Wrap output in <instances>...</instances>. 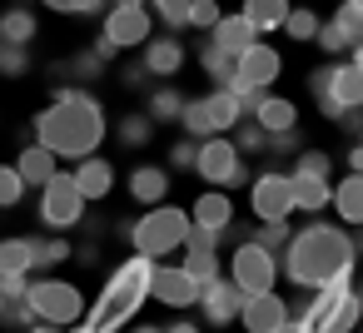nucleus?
<instances>
[{"mask_svg": "<svg viewBox=\"0 0 363 333\" xmlns=\"http://www.w3.org/2000/svg\"><path fill=\"white\" fill-rule=\"evenodd\" d=\"M100 140H105V110H100V100H90L85 90L60 85L55 105L35 115V145H45L50 154L85 159V154L100 149Z\"/></svg>", "mask_w": 363, "mask_h": 333, "instance_id": "obj_1", "label": "nucleus"}, {"mask_svg": "<svg viewBox=\"0 0 363 333\" xmlns=\"http://www.w3.org/2000/svg\"><path fill=\"white\" fill-rule=\"evenodd\" d=\"M284 269L298 288H323L343 283L353 269V239L333 224H308L303 234H289L284 244Z\"/></svg>", "mask_w": 363, "mask_h": 333, "instance_id": "obj_2", "label": "nucleus"}, {"mask_svg": "<svg viewBox=\"0 0 363 333\" xmlns=\"http://www.w3.org/2000/svg\"><path fill=\"white\" fill-rule=\"evenodd\" d=\"M150 269H155V259L135 254V259H125V264L110 273V283H105V293H100V303H95V313H90V333H110L120 318H130V313L140 308V298H145V288H150Z\"/></svg>", "mask_w": 363, "mask_h": 333, "instance_id": "obj_3", "label": "nucleus"}, {"mask_svg": "<svg viewBox=\"0 0 363 333\" xmlns=\"http://www.w3.org/2000/svg\"><path fill=\"white\" fill-rule=\"evenodd\" d=\"M184 234H189V214L174 209V204H150V214L130 224V244H135V254H145V259L174 254V249L184 244Z\"/></svg>", "mask_w": 363, "mask_h": 333, "instance_id": "obj_4", "label": "nucleus"}, {"mask_svg": "<svg viewBox=\"0 0 363 333\" xmlns=\"http://www.w3.org/2000/svg\"><path fill=\"white\" fill-rule=\"evenodd\" d=\"M308 90L318 100L323 115H343V110H363V65L343 60V65H328V70H313L308 75Z\"/></svg>", "mask_w": 363, "mask_h": 333, "instance_id": "obj_5", "label": "nucleus"}, {"mask_svg": "<svg viewBox=\"0 0 363 333\" xmlns=\"http://www.w3.org/2000/svg\"><path fill=\"white\" fill-rule=\"evenodd\" d=\"M26 308L35 313V323L70 328V323H80L85 298H80V288H75V283H60V278H35V283H26Z\"/></svg>", "mask_w": 363, "mask_h": 333, "instance_id": "obj_6", "label": "nucleus"}, {"mask_svg": "<svg viewBox=\"0 0 363 333\" xmlns=\"http://www.w3.org/2000/svg\"><path fill=\"white\" fill-rule=\"evenodd\" d=\"M80 214H85V194L75 189L70 174L55 169V174L40 184V224H50V229H70V224H80Z\"/></svg>", "mask_w": 363, "mask_h": 333, "instance_id": "obj_7", "label": "nucleus"}, {"mask_svg": "<svg viewBox=\"0 0 363 333\" xmlns=\"http://www.w3.org/2000/svg\"><path fill=\"white\" fill-rule=\"evenodd\" d=\"M229 278L239 283V293H264V288H274V278H279V259L264 254L254 239H244V244L234 249V259H229Z\"/></svg>", "mask_w": 363, "mask_h": 333, "instance_id": "obj_8", "label": "nucleus"}, {"mask_svg": "<svg viewBox=\"0 0 363 333\" xmlns=\"http://www.w3.org/2000/svg\"><path fill=\"white\" fill-rule=\"evenodd\" d=\"M194 174H204L209 184H239L244 179V159H239L234 140H219V135L199 140L194 145Z\"/></svg>", "mask_w": 363, "mask_h": 333, "instance_id": "obj_9", "label": "nucleus"}, {"mask_svg": "<svg viewBox=\"0 0 363 333\" xmlns=\"http://www.w3.org/2000/svg\"><path fill=\"white\" fill-rule=\"evenodd\" d=\"M115 50H130V45H145L150 40V11L145 0H115V11L105 16V35Z\"/></svg>", "mask_w": 363, "mask_h": 333, "instance_id": "obj_10", "label": "nucleus"}, {"mask_svg": "<svg viewBox=\"0 0 363 333\" xmlns=\"http://www.w3.org/2000/svg\"><path fill=\"white\" fill-rule=\"evenodd\" d=\"M179 249H184V264H179V269H184L194 283H204V278L219 273V234H214V229H194V224H189V234H184Z\"/></svg>", "mask_w": 363, "mask_h": 333, "instance_id": "obj_11", "label": "nucleus"}, {"mask_svg": "<svg viewBox=\"0 0 363 333\" xmlns=\"http://www.w3.org/2000/svg\"><path fill=\"white\" fill-rule=\"evenodd\" d=\"M145 293H155L160 303H169V308H189L194 298H199V283L179 269V264H155L150 269V288Z\"/></svg>", "mask_w": 363, "mask_h": 333, "instance_id": "obj_12", "label": "nucleus"}, {"mask_svg": "<svg viewBox=\"0 0 363 333\" xmlns=\"http://www.w3.org/2000/svg\"><path fill=\"white\" fill-rule=\"evenodd\" d=\"M194 303H204V318L214 323V328H224V323H234L239 318V303H244V293H239V283L234 278H204L199 283V298Z\"/></svg>", "mask_w": 363, "mask_h": 333, "instance_id": "obj_13", "label": "nucleus"}, {"mask_svg": "<svg viewBox=\"0 0 363 333\" xmlns=\"http://www.w3.org/2000/svg\"><path fill=\"white\" fill-rule=\"evenodd\" d=\"M259 219H289L294 214V194H289V174H259L254 194H249Z\"/></svg>", "mask_w": 363, "mask_h": 333, "instance_id": "obj_14", "label": "nucleus"}, {"mask_svg": "<svg viewBox=\"0 0 363 333\" xmlns=\"http://www.w3.org/2000/svg\"><path fill=\"white\" fill-rule=\"evenodd\" d=\"M239 318H244V328H249V333H274V328L289 318V308H284V298H279L274 288H264V293H244Z\"/></svg>", "mask_w": 363, "mask_h": 333, "instance_id": "obj_15", "label": "nucleus"}, {"mask_svg": "<svg viewBox=\"0 0 363 333\" xmlns=\"http://www.w3.org/2000/svg\"><path fill=\"white\" fill-rule=\"evenodd\" d=\"M234 80H244V85H259V90H269V80H279V55L269 50V45H244L239 55H234Z\"/></svg>", "mask_w": 363, "mask_h": 333, "instance_id": "obj_16", "label": "nucleus"}, {"mask_svg": "<svg viewBox=\"0 0 363 333\" xmlns=\"http://www.w3.org/2000/svg\"><path fill=\"white\" fill-rule=\"evenodd\" d=\"M70 179H75V189H80L85 199H105V194L115 189V169H110V159H95V154H85L80 169H75Z\"/></svg>", "mask_w": 363, "mask_h": 333, "instance_id": "obj_17", "label": "nucleus"}, {"mask_svg": "<svg viewBox=\"0 0 363 333\" xmlns=\"http://www.w3.org/2000/svg\"><path fill=\"white\" fill-rule=\"evenodd\" d=\"M229 219H234V204H229L219 189H209V194H199V199H194V214H189V224H194V229H214V234H224V229H229Z\"/></svg>", "mask_w": 363, "mask_h": 333, "instance_id": "obj_18", "label": "nucleus"}, {"mask_svg": "<svg viewBox=\"0 0 363 333\" xmlns=\"http://www.w3.org/2000/svg\"><path fill=\"white\" fill-rule=\"evenodd\" d=\"M254 35H259V30H254L244 16H219V21L209 26V40H214L219 50H229V55H239L244 45H254Z\"/></svg>", "mask_w": 363, "mask_h": 333, "instance_id": "obj_19", "label": "nucleus"}, {"mask_svg": "<svg viewBox=\"0 0 363 333\" xmlns=\"http://www.w3.org/2000/svg\"><path fill=\"white\" fill-rule=\"evenodd\" d=\"M254 125H259L264 135H284V130H294V125H298V110H294L289 100L264 95V100L254 105Z\"/></svg>", "mask_w": 363, "mask_h": 333, "instance_id": "obj_20", "label": "nucleus"}, {"mask_svg": "<svg viewBox=\"0 0 363 333\" xmlns=\"http://www.w3.org/2000/svg\"><path fill=\"white\" fill-rule=\"evenodd\" d=\"M140 65H145L150 75H174V70L184 65V45L169 40V35H164V40H145V60H140Z\"/></svg>", "mask_w": 363, "mask_h": 333, "instance_id": "obj_21", "label": "nucleus"}, {"mask_svg": "<svg viewBox=\"0 0 363 333\" xmlns=\"http://www.w3.org/2000/svg\"><path fill=\"white\" fill-rule=\"evenodd\" d=\"M130 194H135L140 204H160V199L169 194V169H160V164H140V169L130 174Z\"/></svg>", "mask_w": 363, "mask_h": 333, "instance_id": "obj_22", "label": "nucleus"}, {"mask_svg": "<svg viewBox=\"0 0 363 333\" xmlns=\"http://www.w3.org/2000/svg\"><path fill=\"white\" fill-rule=\"evenodd\" d=\"M289 194H294V209H308V214H318V209L328 204L333 184H328V179H313V174H289Z\"/></svg>", "mask_w": 363, "mask_h": 333, "instance_id": "obj_23", "label": "nucleus"}, {"mask_svg": "<svg viewBox=\"0 0 363 333\" xmlns=\"http://www.w3.org/2000/svg\"><path fill=\"white\" fill-rule=\"evenodd\" d=\"M204 115H209V130H214V135L244 120V115H239V100H234V95H229L224 85H214V90L204 95Z\"/></svg>", "mask_w": 363, "mask_h": 333, "instance_id": "obj_24", "label": "nucleus"}, {"mask_svg": "<svg viewBox=\"0 0 363 333\" xmlns=\"http://www.w3.org/2000/svg\"><path fill=\"white\" fill-rule=\"evenodd\" d=\"M16 174H21V184H35V189H40V184L55 174V154H50L45 145H30V149L16 159Z\"/></svg>", "mask_w": 363, "mask_h": 333, "instance_id": "obj_25", "label": "nucleus"}, {"mask_svg": "<svg viewBox=\"0 0 363 333\" xmlns=\"http://www.w3.org/2000/svg\"><path fill=\"white\" fill-rule=\"evenodd\" d=\"M30 40H35V11L16 6L0 16V45H30Z\"/></svg>", "mask_w": 363, "mask_h": 333, "instance_id": "obj_26", "label": "nucleus"}, {"mask_svg": "<svg viewBox=\"0 0 363 333\" xmlns=\"http://www.w3.org/2000/svg\"><path fill=\"white\" fill-rule=\"evenodd\" d=\"M328 204H333L348 224H358V219H363V174H348V179L328 194Z\"/></svg>", "mask_w": 363, "mask_h": 333, "instance_id": "obj_27", "label": "nucleus"}, {"mask_svg": "<svg viewBox=\"0 0 363 333\" xmlns=\"http://www.w3.org/2000/svg\"><path fill=\"white\" fill-rule=\"evenodd\" d=\"M289 16V0H244V21L254 30H279Z\"/></svg>", "mask_w": 363, "mask_h": 333, "instance_id": "obj_28", "label": "nucleus"}, {"mask_svg": "<svg viewBox=\"0 0 363 333\" xmlns=\"http://www.w3.org/2000/svg\"><path fill=\"white\" fill-rule=\"evenodd\" d=\"M313 40H318V45L328 50V55H348L353 45H363V40H358L353 30H343L338 21H318V30H313Z\"/></svg>", "mask_w": 363, "mask_h": 333, "instance_id": "obj_29", "label": "nucleus"}, {"mask_svg": "<svg viewBox=\"0 0 363 333\" xmlns=\"http://www.w3.org/2000/svg\"><path fill=\"white\" fill-rule=\"evenodd\" d=\"M358 313H363V303H358V293H348V288H343V298L333 303V313H328V323H323V333H353V328H358Z\"/></svg>", "mask_w": 363, "mask_h": 333, "instance_id": "obj_30", "label": "nucleus"}, {"mask_svg": "<svg viewBox=\"0 0 363 333\" xmlns=\"http://www.w3.org/2000/svg\"><path fill=\"white\" fill-rule=\"evenodd\" d=\"M75 249L65 239H30V269H50V264H65Z\"/></svg>", "mask_w": 363, "mask_h": 333, "instance_id": "obj_31", "label": "nucleus"}, {"mask_svg": "<svg viewBox=\"0 0 363 333\" xmlns=\"http://www.w3.org/2000/svg\"><path fill=\"white\" fill-rule=\"evenodd\" d=\"M0 273H30V239H0Z\"/></svg>", "mask_w": 363, "mask_h": 333, "instance_id": "obj_32", "label": "nucleus"}, {"mask_svg": "<svg viewBox=\"0 0 363 333\" xmlns=\"http://www.w3.org/2000/svg\"><path fill=\"white\" fill-rule=\"evenodd\" d=\"M199 65H204V70H209V80H219V85L234 75V55H229V50H219L214 40H204V45H199Z\"/></svg>", "mask_w": 363, "mask_h": 333, "instance_id": "obj_33", "label": "nucleus"}, {"mask_svg": "<svg viewBox=\"0 0 363 333\" xmlns=\"http://www.w3.org/2000/svg\"><path fill=\"white\" fill-rule=\"evenodd\" d=\"M179 105H184V95L179 90H169V85H160V90H150V120L160 125V120H179Z\"/></svg>", "mask_w": 363, "mask_h": 333, "instance_id": "obj_34", "label": "nucleus"}, {"mask_svg": "<svg viewBox=\"0 0 363 333\" xmlns=\"http://www.w3.org/2000/svg\"><path fill=\"white\" fill-rule=\"evenodd\" d=\"M150 140H155V120H150V115H125V120H120V145L145 149Z\"/></svg>", "mask_w": 363, "mask_h": 333, "instance_id": "obj_35", "label": "nucleus"}, {"mask_svg": "<svg viewBox=\"0 0 363 333\" xmlns=\"http://www.w3.org/2000/svg\"><path fill=\"white\" fill-rule=\"evenodd\" d=\"M179 125H184L189 140H209V135H214V130H209V115H204V100H184V105H179Z\"/></svg>", "mask_w": 363, "mask_h": 333, "instance_id": "obj_36", "label": "nucleus"}, {"mask_svg": "<svg viewBox=\"0 0 363 333\" xmlns=\"http://www.w3.org/2000/svg\"><path fill=\"white\" fill-rule=\"evenodd\" d=\"M249 239H254L264 254H274V259H279V254H284V244H289V219H264V229H259V234H249Z\"/></svg>", "mask_w": 363, "mask_h": 333, "instance_id": "obj_37", "label": "nucleus"}, {"mask_svg": "<svg viewBox=\"0 0 363 333\" xmlns=\"http://www.w3.org/2000/svg\"><path fill=\"white\" fill-rule=\"evenodd\" d=\"M26 70H30V45H0V75L21 80Z\"/></svg>", "mask_w": 363, "mask_h": 333, "instance_id": "obj_38", "label": "nucleus"}, {"mask_svg": "<svg viewBox=\"0 0 363 333\" xmlns=\"http://www.w3.org/2000/svg\"><path fill=\"white\" fill-rule=\"evenodd\" d=\"M21 194H26V184H21L16 164H11V169L0 164V209H16V204H21Z\"/></svg>", "mask_w": 363, "mask_h": 333, "instance_id": "obj_39", "label": "nucleus"}, {"mask_svg": "<svg viewBox=\"0 0 363 333\" xmlns=\"http://www.w3.org/2000/svg\"><path fill=\"white\" fill-rule=\"evenodd\" d=\"M155 16L169 26V30H184V16H189V0H150Z\"/></svg>", "mask_w": 363, "mask_h": 333, "instance_id": "obj_40", "label": "nucleus"}, {"mask_svg": "<svg viewBox=\"0 0 363 333\" xmlns=\"http://www.w3.org/2000/svg\"><path fill=\"white\" fill-rule=\"evenodd\" d=\"M284 30H289L294 40H313V30H318V16H313V11H289V16H284Z\"/></svg>", "mask_w": 363, "mask_h": 333, "instance_id": "obj_41", "label": "nucleus"}, {"mask_svg": "<svg viewBox=\"0 0 363 333\" xmlns=\"http://www.w3.org/2000/svg\"><path fill=\"white\" fill-rule=\"evenodd\" d=\"M328 169H333V159H328V154H318V149H298V164H294V174L328 179Z\"/></svg>", "mask_w": 363, "mask_h": 333, "instance_id": "obj_42", "label": "nucleus"}, {"mask_svg": "<svg viewBox=\"0 0 363 333\" xmlns=\"http://www.w3.org/2000/svg\"><path fill=\"white\" fill-rule=\"evenodd\" d=\"M333 21H338L343 30H353V35L363 40V0H338V11H333Z\"/></svg>", "mask_w": 363, "mask_h": 333, "instance_id": "obj_43", "label": "nucleus"}, {"mask_svg": "<svg viewBox=\"0 0 363 333\" xmlns=\"http://www.w3.org/2000/svg\"><path fill=\"white\" fill-rule=\"evenodd\" d=\"M219 21V6L214 0H189V16H184V26H199V30H209Z\"/></svg>", "mask_w": 363, "mask_h": 333, "instance_id": "obj_44", "label": "nucleus"}, {"mask_svg": "<svg viewBox=\"0 0 363 333\" xmlns=\"http://www.w3.org/2000/svg\"><path fill=\"white\" fill-rule=\"evenodd\" d=\"M0 318L16 323V328H30V323H35V313L26 308V298H0Z\"/></svg>", "mask_w": 363, "mask_h": 333, "instance_id": "obj_45", "label": "nucleus"}, {"mask_svg": "<svg viewBox=\"0 0 363 333\" xmlns=\"http://www.w3.org/2000/svg\"><path fill=\"white\" fill-rule=\"evenodd\" d=\"M264 145H269L274 154H298V149H303V140H298V125H294V130H284V135H264Z\"/></svg>", "mask_w": 363, "mask_h": 333, "instance_id": "obj_46", "label": "nucleus"}, {"mask_svg": "<svg viewBox=\"0 0 363 333\" xmlns=\"http://www.w3.org/2000/svg\"><path fill=\"white\" fill-rule=\"evenodd\" d=\"M50 11H65V16H95L100 0H45Z\"/></svg>", "mask_w": 363, "mask_h": 333, "instance_id": "obj_47", "label": "nucleus"}, {"mask_svg": "<svg viewBox=\"0 0 363 333\" xmlns=\"http://www.w3.org/2000/svg\"><path fill=\"white\" fill-rule=\"evenodd\" d=\"M70 70H75V75H100V70H105V60H100L95 50H80V55L70 60Z\"/></svg>", "mask_w": 363, "mask_h": 333, "instance_id": "obj_48", "label": "nucleus"}, {"mask_svg": "<svg viewBox=\"0 0 363 333\" xmlns=\"http://www.w3.org/2000/svg\"><path fill=\"white\" fill-rule=\"evenodd\" d=\"M194 145H199V140H179V145L169 149V164H174V169H194Z\"/></svg>", "mask_w": 363, "mask_h": 333, "instance_id": "obj_49", "label": "nucleus"}, {"mask_svg": "<svg viewBox=\"0 0 363 333\" xmlns=\"http://www.w3.org/2000/svg\"><path fill=\"white\" fill-rule=\"evenodd\" d=\"M26 273H0V298H26Z\"/></svg>", "mask_w": 363, "mask_h": 333, "instance_id": "obj_50", "label": "nucleus"}, {"mask_svg": "<svg viewBox=\"0 0 363 333\" xmlns=\"http://www.w3.org/2000/svg\"><path fill=\"white\" fill-rule=\"evenodd\" d=\"M234 149H239V154H244V149H264V130H259V125H244L239 140H234Z\"/></svg>", "mask_w": 363, "mask_h": 333, "instance_id": "obj_51", "label": "nucleus"}, {"mask_svg": "<svg viewBox=\"0 0 363 333\" xmlns=\"http://www.w3.org/2000/svg\"><path fill=\"white\" fill-rule=\"evenodd\" d=\"M338 125H343V135H353V140L363 135V115H358V110H343V115H338Z\"/></svg>", "mask_w": 363, "mask_h": 333, "instance_id": "obj_52", "label": "nucleus"}, {"mask_svg": "<svg viewBox=\"0 0 363 333\" xmlns=\"http://www.w3.org/2000/svg\"><path fill=\"white\" fill-rule=\"evenodd\" d=\"M145 80H150V70H145V65H125V85H130V90H140Z\"/></svg>", "mask_w": 363, "mask_h": 333, "instance_id": "obj_53", "label": "nucleus"}, {"mask_svg": "<svg viewBox=\"0 0 363 333\" xmlns=\"http://www.w3.org/2000/svg\"><path fill=\"white\" fill-rule=\"evenodd\" d=\"M274 333H313V328H308V323H303V318H284V323H279V328H274Z\"/></svg>", "mask_w": 363, "mask_h": 333, "instance_id": "obj_54", "label": "nucleus"}, {"mask_svg": "<svg viewBox=\"0 0 363 333\" xmlns=\"http://www.w3.org/2000/svg\"><path fill=\"white\" fill-rule=\"evenodd\" d=\"M348 169H353V174H363V145H353V149H348Z\"/></svg>", "mask_w": 363, "mask_h": 333, "instance_id": "obj_55", "label": "nucleus"}, {"mask_svg": "<svg viewBox=\"0 0 363 333\" xmlns=\"http://www.w3.org/2000/svg\"><path fill=\"white\" fill-rule=\"evenodd\" d=\"M164 333H204V328H199V323H184V318H179V323H169Z\"/></svg>", "mask_w": 363, "mask_h": 333, "instance_id": "obj_56", "label": "nucleus"}, {"mask_svg": "<svg viewBox=\"0 0 363 333\" xmlns=\"http://www.w3.org/2000/svg\"><path fill=\"white\" fill-rule=\"evenodd\" d=\"M30 333H65V328H50V323H30Z\"/></svg>", "mask_w": 363, "mask_h": 333, "instance_id": "obj_57", "label": "nucleus"}, {"mask_svg": "<svg viewBox=\"0 0 363 333\" xmlns=\"http://www.w3.org/2000/svg\"><path fill=\"white\" fill-rule=\"evenodd\" d=\"M130 333H160V328H150V323H140V328H130Z\"/></svg>", "mask_w": 363, "mask_h": 333, "instance_id": "obj_58", "label": "nucleus"}]
</instances>
